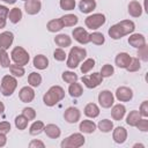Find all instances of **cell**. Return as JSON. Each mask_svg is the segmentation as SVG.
Here are the masks:
<instances>
[{"mask_svg": "<svg viewBox=\"0 0 148 148\" xmlns=\"http://www.w3.org/2000/svg\"><path fill=\"white\" fill-rule=\"evenodd\" d=\"M134 29H135V24L132 21L124 20V21H120L117 24L112 25L109 29V36L112 39H119L126 35L132 34L134 31Z\"/></svg>", "mask_w": 148, "mask_h": 148, "instance_id": "1", "label": "cell"}, {"mask_svg": "<svg viewBox=\"0 0 148 148\" xmlns=\"http://www.w3.org/2000/svg\"><path fill=\"white\" fill-rule=\"evenodd\" d=\"M65 97V91L59 86L51 87L43 97V102L47 106H53Z\"/></svg>", "mask_w": 148, "mask_h": 148, "instance_id": "2", "label": "cell"}, {"mask_svg": "<svg viewBox=\"0 0 148 148\" xmlns=\"http://www.w3.org/2000/svg\"><path fill=\"white\" fill-rule=\"evenodd\" d=\"M87 56V51L82 47H77L74 46L71 49L69 53H68V59H67V67L68 68H76L79 66V64L86 58Z\"/></svg>", "mask_w": 148, "mask_h": 148, "instance_id": "3", "label": "cell"}, {"mask_svg": "<svg viewBox=\"0 0 148 148\" xmlns=\"http://www.w3.org/2000/svg\"><path fill=\"white\" fill-rule=\"evenodd\" d=\"M17 87V81L13 75H5L1 80V94L3 96H10Z\"/></svg>", "mask_w": 148, "mask_h": 148, "instance_id": "4", "label": "cell"}, {"mask_svg": "<svg viewBox=\"0 0 148 148\" xmlns=\"http://www.w3.org/2000/svg\"><path fill=\"white\" fill-rule=\"evenodd\" d=\"M84 136L81 133H74L61 141V148H79L84 145Z\"/></svg>", "mask_w": 148, "mask_h": 148, "instance_id": "5", "label": "cell"}, {"mask_svg": "<svg viewBox=\"0 0 148 148\" xmlns=\"http://www.w3.org/2000/svg\"><path fill=\"white\" fill-rule=\"evenodd\" d=\"M10 56H12L13 61H14L15 64L20 65V66H24V65H27V64L29 62V54H28V52H27L23 47H21V46L14 47V49L12 50Z\"/></svg>", "mask_w": 148, "mask_h": 148, "instance_id": "6", "label": "cell"}, {"mask_svg": "<svg viewBox=\"0 0 148 148\" xmlns=\"http://www.w3.org/2000/svg\"><path fill=\"white\" fill-rule=\"evenodd\" d=\"M84 23L89 29L95 30V29H98L99 27H102L105 23V16L101 13H96V14H92V15L88 16L86 18Z\"/></svg>", "mask_w": 148, "mask_h": 148, "instance_id": "7", "label": "cell"}, {"mask_svg": "<svg viewBox=\"0 0 148 148\" xmlns=\"http://www.w3.org/2000/svg\"><path fill=\"white\" fill-rule=\"evenodd\" d=\"M81 80H82L83 84H84L87 88L92 89V88L98 87V86L102 83L103 76H102L99 73H92V74H90V75H84V76H82Z\"/></svg>", "mask_w": 148, "mask_h": 148, "instance_id": "8", "label": "cell"}, {"mask_svg": "<svg viewBox=\"0 0 148 148\" xmlns=\"http://www.w3.org/2000/svg\"><path fill=\"white\" fill-rule=\"evenodd\" d=\"M98 102L101 104L102 108H105V109H109L111 108V105L113 104L114 102V97L112 95L111 91L109 90H103L98 94Z\"/></svg>", "mask_w": 148, "mask_h": 148, "instance_id": "9", "label": "cell"}, {"mask_svg": "<svg viewBox=\"0 0 148 148\" xmlns=\"http://www.w3.org/2000/svg\"><path fill=\"white\" fill-rule=\"evenodd\" d=\"M72 35H73L74 39H75L76 42H79L80 44H87V43L90 42V40H89V34H88L87 30L83 29L82 27L75 28V29L73 30Z\"/></svg>", "mask_w": 148, "mask_h": 148, "instance_id": "10", "label": "cell"}, {"mask_svg": "<svg viewBox=\"0 0 148 148\" xmlns=\"http://www.w3.org/2000/svg\"><path fill=\"white\" fill-rule=\"evenodd\" d=\"M81 117V113L79 111V109L74 108V106H71V108H67L65 110V113H64V118L67 123H71V124H74L76 121H79Z\"/></svg>", "mask_w": 148, "mask_h": 148, "instance_id": "11", "label": "cell"}, {"mask_svg": "<svg viewBox=\"0 0 148 148\" xmlns=\"http://www.w3.org/2000/svg\"><path fill=\"white\" fill-rule=\"evenodd\" d=\"M116 97L120 102H128L133 97V91L128 87H119L116 90Z\"/></svg>", "mask_w": 148, "mask_h": 148, "instance_id": "12", "label": "cell"}, {"mask_svg": "<svg viewBox=\"0 0 148 148\" xmlns=\"http://www.w3.org/2000/svg\"><path fill=\"white\" fill-rule=\"evenodd\" d=\"M24 8H25V12L29 15H35L40 10L42 3H40L39 0H28L24 3Z\"/></svg>", "mask_w": 148, "mask_h": 148, "instance_id": "13", "label": "cell"}, {"mask_svg": "<svg viewBox=\"0 0 148 148\" xmlns=\"http://www.w3.org/2000/svg\"><path fill=\"white\" fill-rule=\"evenodd\" d=\"M18 97L23 103L32 102V99L35 98V91L30 87H23L18 92Z\"/></svg>", "mask_w": 148, "mask_h": 148, "instance_id": "14", "label": "cell"}, {"mask_svg": "<svg viewBox=\"0 0 148 148\" xmlns=\"http://www.w3.org/2000/svg\"><path fill=\"white\" fill-rule=\"evenodd\" d=\"M131 59H132V57H131L128 53L121 52V53H118V54H117V57H116V59H114V62H116V65H117L119 68H126V67L130 65Z\"/></svg>", "mask_w": 148, "mask_h": 148, "instance_id": "15", "label": "cell"}, {"mask_svg": "<svg viewBox=\"0 0 148 148\" xmlns=\"http://www.w3.org/2000/svg\"><path fill=\"white\" fill-rule=\"evenodd\" d=\"M14 40V35L10 31H5L0 34V49L7 50Z\"/></svg>", "mask_w": 148, "mask_h": 148, "instance_id": "16", "label": "cell"}, {"mask_svg": "<svg viewBox=\"0 0 148 148\" xmlns=\"http://www.w3.org/2000/svg\"><path fill=\"white\" fill-rule=\"evenodd\" d=\"M112 136H113V140H114L117 143H124V142L126 141V139H127V132H126V130H125L124 127L118 126V127H116V130L113 131Z\"/></svg>", "mask_w": 148, "mask_h": 148, "instance_id": "17", "label": "cell"}, {"mask_svg": "<svg viewBox=\"0 0 148 148\" xmlns=\"http://www.w3.org/2000/svg\"><path fill=\"white\" fill-rule=\"evenodd\" d=\"M128 44L131 46H134V47L139 49V47H141L142 45L146 44V39H145L143 35H141V34H133L128 38Z\"/></svg>", "mask_w": 148, "mask_h": 148, "instance_id": "18", "label": "cell"}, {"mask_svg": "<svg viewBox=\"0 0 148 148\" xmlns=\"http://www.w3.org/2000/svg\"><path fill=\"white\" fill-rule=\"evenodd\" d=\"M126 113V108L123 104H117L111 110V116L114 120H121Z\"/></svg>", "mask_w": 148, "mask_h": 148, "instance_id": "19", "label": "cell"}, {"mask_svg": "<svg viewBox=\"0 0 148 148\" xmlns=\"http://www.w3.org/2000/svg\"><path fill=\"white\" fill-rule=\"evenodd\" d=\"M44 132L46 133V135L51 139H57L60 136V128L54 125V124H49L46 126H44Z\"/></svg>", "mask_w": 148, "mask_h": 148, "instance_id": "20", "label": "cell"}, {"mask_svg": "<svg viewBox=\"0 0 148 148\" xmlns=\"http://www.w3.org/2000/svg\"><path fill=\"white\" fill-rule=\"evenodd\" d=\"M96 7V1L95 0H81L79 3V8L82 13L88 14L90 12H92Z\"/></svg>", "mask_w": 148, "mask_h": 148, "instance_id": "21", "label": "cell"}, {"mask_svg": "<svg viewBox=\"0 0 148 148\" xmlns=\"http://www.w3.org/2000/svg\"><path fill=\"white\" fill-rule=\"evenodd\" d=\"M128 13L133 17H139L142 14V7L138 1H131L128 3Z\"/></svg>", "mask_w": 148, "mask_h": 148, "instance_id": "22", "label": "cell"}, {"mask_svg": "<svg viewBox=\"0 0 148 148\" xmlns=\"http://www.w3.org/2000/svg\"><path fill=\"white\" fill-rule=\"evenodd\" d=\"M79 130L83 133H94L95 130H96V124L91 120H82L80 123V126H79Z\"/></svg>", "mask_w": 148, "mask_h": 148, "instance_id": "23", "label": "cell"}, {"mask_svg": "<svg viewBox=\"0 0 148 148\" xmlns=\"http://www.w3.org/2000/svg\"><path fill=\"white\" fill-rule=\"evenodd\" d=\"M34 66L37 69H45L49 66V59L43 54H38L34 58Z\"/></svg>", "mask_w": 148, "mask_h": 148, "instance_id": "24", "label": "cell"}, {"mask_svg": "<svg viewBox=\"0 0 148 148\" xmlns=\"http://www.w3.org/2000/svg\"><path fill=\"white\" fill-rule=\"evenodd\" d=\"M54 43H56L58 46H60V47H67V46H69V45L72 44V39H71V37H68L67 35L60 34V35L56 36Z\"/></svg>", "mask_w": 148, "mask_h": 148, "instance_id": "25", "label": "cell"}, {"mask_svg": "<svg viewBox=\"0 0 148 148\" xmlns=\"http://www.w3.org/2000/svg\"><path fill=\"white\" fill-rule=\"evenodd\" d=\"M84 114L90 118H96L99 114V109L95 103H89L84 108Z\"/></svg>", "mask_w": 148, "mask_h": 148, "instance_id": "26", "label": "cell"}, {"mask_svg": "<svg viewBox=\"0 0 148 148\" xmlns=\"http://www.w3.org/2000/svg\"><path fill=\"white\" fill-rule=\"evenodd\" d=\"M46 28L50 32H57V31H60L64 28V24H62L60 18H57V20L49 21L47 24H46Z\"/></svg>", "mask_w": 148, "mask_h": 148, "instance_id": "27", "label": "cell"}, {"mask_svg": "<svg viewBox=\"0 0 148 148\" xmlns=\"http://www.w3.org/2000/svg\"><path fill=\"white\" fill-rule=\"evenodd\" d=\"M60 20H61L64 27H74L79 21L77 16L74 14H67V15L60 17Z\"/></svg>", "mask_w": 148, "mask_h": 148, "instance_id": "28", "label": "cell"}, {"mask_svg": "<svg viewBox=\"0 0 148 148\" xmlns=\"http://www.w3.org/2000/svg\"><path fill=\"white\" fill-rule=\"evenodd\" d=\"M68 92L72 97H80L83 92V89H82V86L80 83H76V82H73L69 84V88H68Z\"/></svg>", "mask_w": 148, "mask_h": 148, "instance_id": "29", "label": "cell"}, {"mask_svg": "<svg viewBox=\"0 0 148 148\" xmlns=\"http://www.w3.org/2000/svg\"><path fill=\"white\" fill-rule=\"evenodd\" d=\"M8 17H9V21L12 23H18L21 21V18H22V12H21V9L17 8V7L13 8L8 13Z\"/></svg>", "mask_w": 148, "mask_h": 148, "instance_id": "30", "label": "cell"}, {"mask_svg": "<svg viewBox=\"0 0 148 148\" xmlns=\"http://www.w3.org/2000/svg\"><path fill=\"white\" fill-rule=\"evenodd\" d=\"M140 118H141V116H140L139 111L133 110V111H131L130 114L127 116L126 123H127V125H130V126H136V124H138V121H139Z\"/></svg>", "mask_w": 148, "mask_h": 148, "instance_id": "31", "label": "cell"}, {"mask_svg": "<svg viewBox=\"0 0 148 148\" xmlns=\"http://www.w3.org/2000/svg\"><path fill=\"white\" fill-rule=\"evenodd\" d=\"M44 123L43 121H40V120H37V121H35L31 126H30V130H29V133L31 134V135H38L39 133H42L43 131H44Z\"/></svg>", "mask_w": 148, "mask_h": 148, "instance_id": "32", "label": "cell"}, {"mask_svg": "<svg viewBox=\"0 0 148 148\" xmlns=\"http://www.w3.org/2000/svg\"><path fill=\"white\" fill-rule=\"evenodd\" d=\"M28 82H29V84H30L31 87H38V86L40 84V82H42V76H40V74H38V73H36V72L30 73L29 76H28Z\"/></svg>", "mask_w": 148, "mask_h": 148, "instance_id": "33", "label": "cell"}, {"mask_svg": "<svg viewBox=\"0 0 148 148\" xmlns=\"http://www.w3.org/2000/svg\"><path fill=\"white\" fill-rule=\"evenodd\" d=\"M97 126H98V128H99L101 132L108 133V132H110L113 128V123L111 120H109V119H103V120H101L98 123Z\"/></svg>", "mask_w": 148, "mask_h": 148, "instance_id": "34", "label": "cell"}, {"mask_svg": "<svg viewBox=\"0 0 148 148\" xmlns=\"http://www.w3.org/2000/svg\"><path fill=\"white\" fill-rule=\"evenodd\" d=\"M89 40L92 42V43L96 44V45H102V44L105 42V38H104L103 34L96 31V32H92V34L89 35Z\"/></svg>", "mask_w": 148, "mask_h": 148, "instance_id": "35", "label": "cell"}, {"mask_svg": "<svg viewBox=\"0 0 148 148\" xmlns=\"http://www.w3.org/2000/svg\"><path fill=\"white\" fill-rule=\"evenodd\" d=\"M9 71H10V74L13 76H17V77H21L24 75V68L23 66H20L17 64H14V65H9Z\"/></svg>", "mask_w": 148, "mask_h": 148, "instance_id": "36", "label": "cell"}, {"mask_svg": "<svg viewBox=\"0 0 148 148\" xmlns=\"http://www.w3.org/2000/svg\"><path fill=\"white\" fill-rule=\"evenodd\" d=\"M94 66H95V60L92 58H89V59L84 60L83 64L81 65V72L83 74H87L88 72H90L94 68Z\"/></svg>", "mask_w": 148, "mask_h": 148, "instance_id": "37", "label": "cell"}, {"mask_svg": "<svg viewBox=\"0 0 148 148\" xmlns=\"http://www.w3.org/2000/svg\"><path fill=\"white\" fill-rule=\"evenodd\" d=\"M28 119L23 116V114H21V116H17L16 118H15V126L18 128V130H25L27 128V126H28Z\"/></svg>", "mask_w": 148, "mask_h": 148, "instance_id": "38", "label": "cell"}, {"mask_svg": "<svg viewBox=\"0 0 148 148\" xmlns=\"http://www.w3.org/2000/svg\"><path fill=\"white\" fill-rule=\"evenodd\" d=\"M61 77H62V80L65 81V82H67V83H73V82H76L77 81V79H79V76L74 73V72H64L62 73V75H61Z\"/></svg>", "mask_w": 148, "mask_h": 148, "instance_id": "39", "label": "cell"}, {"mask_svg": "<svg viewBox=\"0 0 148 148\" xmlns=\"http://www.w3.org/2000/svg\"><path fill=\"white\" fill-rule=\"evenodd\" d=\"M0 65L1 67H9L10 61H9V56L6 52L5 49H0Z\"/></svg>", "mask_w": 148, "mask_h": 148, "instance_id": "40", "label": "cell"}, {"mask_svg": "<svg viewBox=\"0 0 148 148\" xmlns=\"http://www.w3.org/2000/svg\"><path fill=\"white\" fill-rule=\"evenodd\" d=\"M140 67H141V65H140L139 58H132V59H131V62H130V65L126 67V69H127L128 72H136V71L140 69Z\"/></svg>", "mask_w": 148, "mask_h": 148, "instance_id": "41", "label": "cell"}, {"mask_svg": "<svg viewBox=\"0 0 148 148\" xmlns=\"http://www.w3.org/2000/svg\"><path fill=\"white\" fill-rule=\"evenodd\" d=\"M113 72H114L113 66L106 64V65H104V66L101 68V73H99V74H101L103 77H109V76H111V75L113 74Z\"/></svg>", "mask_w": 148, "mask_h": 148, "instance_id": "42", "label": "cell"}, {"mask_svg": "<svg viewBox=\"0 0 148 148\" xmlns=\"http://www.w3.org/2000/svg\"><path fill=\"white\" fill-rule=\"evenodd\" d=\"M60 7L64 10H72L75 7V0H60Z\"/></svg>", "mask_w": 148, "mask_h": 148, "instance_id": "43", "label": "cell"}, {"mask_svg": "<svg viewBox=\"0 0 148 148\" xmlns=\"http://www.w3.org/2000/svg\"><path fill=\"white\" fill-rule=\"evenodd\" d=\"M22 114L28 119V120H34L36 118V111L32 108H24L22 111Z\"/></svg>", "mask_w": 148, "mask_h": 148, "instance_id": "44", "label": "cell"}, {"mask_svg": "<svg viewBox=\"0 0 148 148\" xmlns=\"http://www.w3.org/2000/svg\"><path fill=\"white\" fill-rule=\"evenodd\" d=\"M138 56H139V58H140L141 60H143V61H147V60H148V47H147L146 44L142 45L141 47H139Z\"/></svg>", "mask_w": 148, "mask_h": 148, "instance_id": "45", "label": "cell"}, {"mask_svg": "<svg viewBox=\"0 0 148 148\" xmlns=\"http://www.w3.org/2000/svg\"><path fill=\"white\" fill-rule=\"evenodd\" d=\"M53 57H54V59L58 60V61H64V60L66 59V53H65V51H64L62 49H57V50H54V52H53Z\"/></svg>", "mask_w": 148, "mask_h": 148, "instance_id": "46", "label": "cell"}, {"mask_svg": "<svg viewBox=\"0 0 148 148\" xmlns=\"http://www.w3.org/2000/svg\"><path fill=\"white\" fill-rule=\"evenodd\" d=\"M136 127L140 131H142V132H147L148 131V120L146 118H143V119L140 118L139 121H138V124H136Z\"/></svg>", "mask_w": 148, "mask_h": 148, "instance_id": "47", "label": "cell"}, {"mask_svg": "<svg viewBox=\"0 0 148 148\" xmlns=\"http://www.w3.org/2000/svg\"><path fill=\"white\" fill-rule=\"evenodd\" d=\"M139 113H140V116H142V117H148V102L147 101H145V102H142V104L140 105V111H139Z\"/></svg>", "mask_w": 148, "mask_h": 148, "instance_id": "48", "label": "cell"}, {"mask_svg": "<svg viewBox=\"0 0 148 148\" xmlns=\"http://www.w3.org/2000/svg\"><path fill=\"white\" fill-rule=\"evenodd\" d=\"M10 131V124L8 121H1L0 123V133L7 134Z\"/></svg>", "mask_w": 148, "mask_h": 148, "instance_id": "49", "label": "cell"}, {"mask_svg": "<svg viewBox=\"0 0 148 148\" xmlns=\"http://www.w3.org/2000/svg\"><path fill=\"white\" fill-rule=\"evenodd\" d=\"M8 13H9V9L6 7V6H1L0 5V18H5L8 16Z\"/></svg>", "mask_w": 148, "mask_h": 148, "instance_id": "50", "label": "cell"}, {"mask_svg": "<svg viewBox=\"0 0 148 148\" xmlns=\"http://www.w3.org/2000/svg\"><path fill=\"white\" fill-rule=\"evenodd\" d=\"M29 147L30 148H35V147H39V148H44V143L39 140H32L30 143H29Z\"/></svg>", "mask_w": 148, "mask_h": 148, "instance_id": "51", "label": "cell"}, {"mask_svg": "<svg viewBox=\"0 0 148 148\" xmlns=\"http://www.w3.org/2000/svg\"><path fill=\"white\" fill-rule=\"evenodd\" d=\"M7 142V138H6V134H2L0 133V147H3Z\"/></svg>", "mask_w": 148, "mask_h": 148, "instance_id": "52", "label": "cell"}, {"mask_svg": "<svg viewBox=\"0 0 148 148\" xmlns=\"http://www.w3.org/2000/svg\"><path fill=\"white\" fill-rule=\"evenodd\" d=\"M5 25H6V20L5 18H0V29L5 28Z\"/></svg>", "mask_w": 148, "mask_h": 148, "instance_id": "53", "label": "cell"}, {"mask_svg": "<svg viewBox=\"0 0 148 148\" xmlns=\"http://www.w3.org/2000/svg\"><path fill=\"white\" fill-rule=\"evenodd\" d=\"M5 111V105L2 102H0V114H2V112Z\"/></svg>", "mask_w": 148, "mask_h": 148, "instance_id": "54", "label": "cell"}, {"mask_svg": "<svg viewBox=\"0 0 148 148\" xmlns=\"http://www.w3.org/2000/svg\"><path fill=\"white\" fill-rule=\"evenodd\" d=\"M1 1H5V2L10 3V5H13V3H15V2H16V0H1Z\"/></svg>", "mask_w": 148, "mask_h": 148, "instance_id": "55", "label": "cell"}, {"mask_svg": "<svg viewBox=\"0 0 148 148\" xmlns=\"http://www.w3.org/2000/svg\"><path fill=\"white\" fill-rule=\"evenodd\" d=\"M134 147H143V145H138L136 143V145H134Z\"/></svg>", "mask_w": 148, "mask_h": 148, "instance_id": "56", "label": "cell"}, {"mask_svg": "<svg viewBox=\"0 0 148 148\" xmlns=\"http://www.w3.org/2000/svg\"><path fill=\"white\" fill-rule=\"evenodd\" d=\"M23 1H28V0H23Z\"/></svg>", "mask_w": 148, "mask_h": 148, "instance_id": "57", "label": "cell"}]
</instances>
